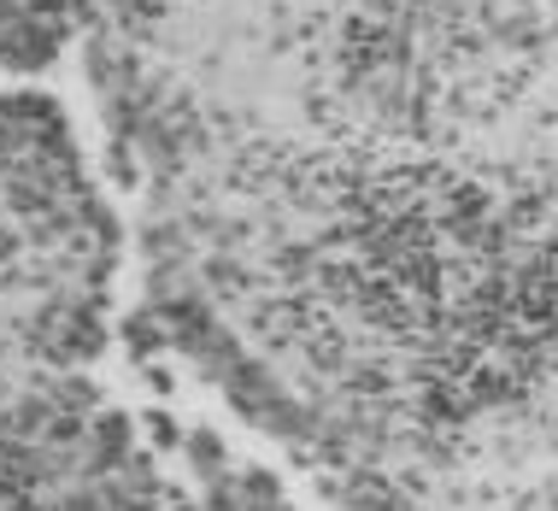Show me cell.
I'll return each instance as SVG.
<instances>
[{
    "mask_svg": "<svg viewBox=\"0 0 558 511\" xmlns=\"http://www.w3.org/2000/svg\"><path fill=\"white\" fill-rule=\"evenodd\" d=\"M77 24V0H0V65L41 71Z\"/></svg>",
    "mask_w": 558,
    "mask_h": 511,
    "instance_id": "obj_1",
    "label": "cell"
}]
</instances>
